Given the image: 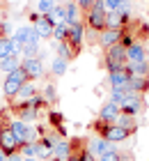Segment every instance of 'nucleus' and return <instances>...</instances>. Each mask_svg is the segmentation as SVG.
<instances>
[{"instance_id": "nucleus-1", "label": "nucleus", "mask_w": 149, "mask_h": 161, "mask_svg": "<svg viewBox=\"0 0 149 161\" xmlns=\"http://www.w3.org/2000/svg\"><path fill=\"white\" fill-rule=\"evenodd\" d=\"M28 74H25V69L23 67H19L16 71H12V74H7L5 76V85H3V92L7 94V97H16L19 90H21V85L28 83Z\"/></svg>"}, {"instance_id": "nucleus-2", "label": "nucleus", "mask_w": 149, "mask_h": 161, "mask_svg": "<svg viewBox=\"0 0 149 161\" xmlns=\"http://www.w3.org/2000/svg\"><path fill=\"white\" fill-rule=\"evenodd\" d=\"M12 42L16 44V48L21 51V48L25 46V44H39V42H41V37L37 35V30H35L32 25H21L19 30L12 35Z\"/></svg>"}, {"instance_id": "nucleus-3", "label": "nucleus", "mask_w": 149, "mask_h": 161, "mask_svg": "<svg viewBox=\"0 0 149 161\" xmlns=\"http://www.w3.org/2000/svg\"><path fill=\"white\" fill-rule=\"evenodd\" d=\"M106 16H108V12H106V7H103V0H96V3L89 7V14H87V23L92 30H103L106 28Z\"/></svg>"}, {"instance_id": "nucleus-4", "label": "nucleus", "mask_w": 149, "mask_h": 161, "mask_svg": "<svg viewBox=\"0 0 149 161\" xmlns=\"http://www.w3.org/2000/svg\"><path fill=\"white\" fill-rule=\"evenodd\" d=\"M9 129H12L14 138L19 141V145H25V143H35V138H37L35 129H30V127H28V124H25L23 120H14V122L9 124Z\"/></svg>"}, {"instance_id": "nucleus-5", "label": "nucleus", "mask_w": 149, "mask_h": 161, "mask_svg": "<svg viewBox=\"0 0 149 161\" xmlns=\"http://www.w3.org/2000/svg\"><path fill=\"white\" fill-rule=\"evenodd\" d=\"M108 69H117V67H124V62H126V48L122 46V44H115V46H110L108 48Z\"/></svg>"}, {"instance_id": "nucleus-6", "label": "nucleus", "mask_w": 149, "mask_h": 161, "mask_svg": "<svg viewBox=\"0 0 149 161\" xmlns=\"http://www.w3.org/2000/svg\"><path fill=\"white\" fill-rule=\"evenodd\" d=\"M0 150H3L7 157L14 154V152L19 150V141L14 138V134H12L9 127H7V129H0Z\"/></svg>"}, {"instance_id": "nucleus-7", "label": "nucleus", "mask_w": 149, "mask_h": 161, "mask_svg": "<svg viewBox=\"0 0 149 161\" xmlns=\"http://www.w3.org/2000/svg\"><path fill=\"white\" fill-rule=\"evenodd\" d=\"M101 138H106L108 143H119V141H126V138H129V134L131 131H126V129H122L119 127V124H108L106 129L101 131Z\"/></svg>"}, {"instance_id": "nucleus-8", "label": "nucleus", "mask_w": 149, "mask_h": 161, "mask_svg": "<svg viewBox=\"0 0 149 161\" xmlns=\"http://www.w3.org/2000/svg\"><path fill=\"white\" fill-rule=\"evenodd\" d=\"M32 21H35V25H32V28L37 30V35H39L41 39H51V37H53L55 25L51 23V21H48L46 16H37V14H35V16H32Z\"/></svg>"}, {"instance_id": "nucleus-9", "label": "nucleus", "mask_w": 149, "mask_h": 161, "mask_svg": "<svg viewBox=\"0 0 149 161\" xmlns=\"http://www.w3.org/2000/svg\"><path fill=\"white\" fill-rule=\"evenodd\" d=\"M21 67L25 69V74H28V78H30V80H32V78H39V76H44V64H41V60H39V58H23Z\"/></svg>"}, {"instance_id": "nucleus-10", "label": "nucleus", "mask_w": 149, "mask_h": 161, "mask_svg": "<svg viewBox=\"0 0 149 161\" xmlns=\"http://www.w3.org/2000/svg\"><path fill=\"white\" fill-rule=\"evenodd\" d=\"M119 108H122L124 113H129V115H138L140 111H142V99H140V94L129 92V94H126V99L119 104Z\"/></svg>"}, {"instance_id": "nucleus-11", "label": "nucleus", "mask_w": 149, "mask_h": 161, "mask_svg": "<svg viewBox=\"0 0 149 161\" xmlns=\"http://www.w3.org/2000/svg\"><path fill=\"white\" fill-rule=\"evenodd\" d=\"M129 78H131V71L126 69V64L124 67H117V69H110V74H108V80H110L113 87H124Z\"/></svg>"}, {"instance_id": "nucleus-12", "label": "nucleus", "mask_w": 149, "mask_h": 161, "mask_svg": "<svg viewBox=\"0 0 149 161\" xmlns=\"http://www.w3.org/2000/svg\"><path fill=\"white\" fill-rule=\"evenodd\" d=\"M119 115H122V108H119V104H113V101H108V104H103L101 113H99V118H101L103 122H108V124H115Z\"/></svg>"}, {"instance_id": "nucleus-13", "label": "nucleus", "mask_w": 149, "mask_h": 161, "mask_svg": "<svg viewBox=\"0 0 149 161\" xmlns=\"http://www.w3.org/2000/svg\"><path fill=\"white\" fill-rule=\"evenodd\" d=\"M87 150L92 152L94 157H103L106 152L115 150V145H113V143H108L106 138H92V141H89V145H87Z\"/></svg>"}, {"instance_id": "nucleus-14", "label": "nucleus", "mask_w": 149, "mask_h": 161, "mask_svg": "<svg viewBox=\"0 0 149 161\" xmlns=\"http://www.w3.org/2000/svg\"><path fill=\"white\" fill-rule=\"evenodd\" d=\"M124 87H126L129 92H133V94H140V92L149 90V80H147L145 76H131L129 80H126Z\"/></svg>"}, {"instance_id": "nucleus-15", "label": "nucleus", "mask_w": 149, "mask_h": 161, "mask_svg": "<svg viewBox=\"0 0 149 161\" xmlns=\"http://www.w3.org/2000/svg\"><path fill=\"white\" fill-rule=\"evenodd\" d=\"M83 37H85V30H83V25L76 23V25H69V35H67V42L71 44V46H80L83 44Z\"/></svg>"}, {"instance_id": "nucleus-16", "label": "nucleus", "mask_w": 149, "mask_h": 161, "mask_svg": "<svg viewBox=\"0 0 149 161\" xmlns=\"http://www.w3.org/2000/svg\"><path fill=\"white\" fill-rule=\"evenodd\" d=\"M147 58H145V48L140 46V44H133V46L126 48V62H131V64H136V62H145Z\"/></svg>"}, {"instance_id": "nucleus-17", "label": "nucleus", "mask_w": 149, "mask_h": 161, "mask_svg": "<svg viewBox=\"0 0 149 161\" xmlns=\"http://www.w3.org/2000/svg\"><path fill=\"white\" fill-rule=\"evenodd\" d=\"M12 55H21V51L16 48V44L12 39H0V60H5V58H12Z\"/></svg>"}, {"instance_id": "nucleus-18", "label": "nucleus", "mask_w": 149, "mask_h": 161, "mask_svg": "<svg viewBox=\"0 0 149 161\" xmlns=\"http://www.w3.org/2000/svg\"><path fill=\"white\" fill-rule=\"evenodd\" d=\"M46 19H48L53 25H57V23H64V21H67V7H62V5L57 3V5L53 7V9H51V12L46 14Z\"/></svg>"}, {"instance_id": "nucleus-19", "label": "nucleus", "mask_w": 149, "mask_h": 161, "mask_svg": "<svg viewBox=\"0 0 149 161\" xmlns=\"http://www.w3.org/2000/svg\"><path fill=\"white\" fill-rule=\"evenodd\" d=\"M119 39H122V30H106L101 35V46H115V44H119Z\"/></svg>"}, {"instance_id": "nucleus-20", "label": "nucleus", "mask_w": 149, "mask_h": 161, "mask_svg": "<svg viewBox=\"0 0 149 161\" xmlns=\"http://www.w3.org/2000/svg\"><path fill=\"white\" fill-rule=\"evenodd\" d=\"M71 143L69 141H57L55 143V147H53V157L55 159H69V154H71Z\"/></svg>"}, {"instance_id": "nucleus-21", "label": "nucleus", "mask_w": 149, "mask_h": 161, "mask_svg": "<svg viewBox=\"0 0 149 161\" xmlns=\"http://www.w3.org/2000/svg\"><path fill=\"white\" fill-rule=\"evenodd\" d=\"M21 58L19 55H12V58H5V60H0V69L3 71H7V74H12V71H16L19 67H21Z\"/></svg>"}, {"instance_id": "nucleus-22", "label": "nucleus", "mask_w": 149, "mask_h": 161, "mask_svg": "<svg viewBox=\"0 0 149 161\" xmlns=\"http://www.w3.org/2000/svg\"><path fill=\"white\" fill-rule=\"evenodd\" d=\"M115 124H119L122 129H126V131H133L136 129V115H129V113H122L117 118V122Z\"/></svg>"}, {"instance_id": "nucleus-23", "label": "nucleus", "mask_w": 149, "mask_h": 161, "mask_svg": "<svg viewBox=\"0 0 149 161\" xmlns=\"http://www.w3.org/2000/svg\"><path fill=\"white\" fill-rule=\"evenodd\" d=\"M35 94H37L35 85L28 80V83H23V85H21V90H19V94H16V97H21V101H30V99L35 97Z\"/></svg>"}, {"instance_id": "nucleus-24", "label": "nucleus", "mask_w": 149, "mask_h": 161, "mask_svg": "<svg viewBox=\"0 0 149 161\" xmlns=\"http://www.w3.org/2000/svg\"><path fill=\"white\" fill-rule=\"evenodd\" d=\"M126 69L131 71V76H145V74H149V64L147 62H136V64H131V62H126Z\"/></svg>"}, {"instance_id": "nucleus-25", "label": "nucleus", "mask_w": 149, "mask_h": 161, "mask_svg": "<svg viewBox=\"0 0 149 161\" xmlns=\"http://www.w3.org/2000/svg\"><path fill=\"white\" fill-rule=\"evenodd\" d=\"M53 48L57 51V58H62V60L69 62V58H71V48L67 46V42H55V44H53Z\"/></svg>"}, {"instance_id": "nucleus-26", "label": "nucleus", "mask_w": 149, "mask_h": 161, "mask_svg": "<svg viewBox=\"0 0 149 161\" xmlns=\"http://www.w3.org/2000/svg\"><path fill=\"white\" fill-rule=\"evenodd\" d=\"M67 25H76L78 23V7L73 5V3H69L67 5V21H64Z\"/></svg>"}, {"instance_id": "nucleus-27", "label": "nucleus", "mask_w": 149, "mask_h": 161, "mask_svg": "<svg viewBox=\"0 0 149 161\" xmlns=\"http://www.w3.org/2000/svg\"><path fill=\"white\" fill-rule=\"evenodd\" d=\"M35 118H37V108L28 106L25 101H21V120L28 122V120H35Z\"/></svg>"}, {"instance_id": "nucleus-28", "label": "nucleus", "mask_w": 149, "mask_h": 161, "mask_svg": "<svg viewBox=\"0 0 149 161\" xmlns=\"http://www.w3.org/2000/svg\"><path fill=\"white\" fill-rule=\"evenodd\" d=\"M126 94H129L126 87H113V92H110V101H113V104H122V101L126 99Z\"/></svg>"}, {"instance_id": "nucleus-29", "label": "nucleus", "mask_w": 149, "mask_h": 161, "mask_svg": "<svg viewBox=\"0 0 149 161\" xmlns=\"http://www.w3.org/2000/svg\"><path fill=\"white\" fill-rule=\"evenodd\" d=\"M67 60H62V58H53V64H51V69H53V74L55 76H62L64 71H67Z\"/></svg>"}, {"instance_id": "nucleus-30", "label": "nucleus", "mask_w": 149, "mask_h": 161, "mask_svg": "<svg viewBox=\"0 0 149 161\" xmlns=\"http://www.w3.org/2000/svg\"><path fill=\"white\" fill-rule=\"evenodd\" d=\"M67 35H69V25H67V23H57L55 30H53V37L57 42H67Z\"/></svg>"}, {"instance_id": "nucleus-31", "label": "nucleus", "mask_w": 149, "mask_h": 161, "mask_svg": "<svg viewBox=\"0 0 149 161\" xmlns=\"http://www.w3.org/2000/svg\"><path fill=\"white\" fill-rule=\"evenodd\" d=\"M21 152H23L25 159H35V157H37V143H25V145H21Z\"/></svg>"}, {"instance_id": "nucleus-32", "label": "nucleus", "mask_w": 149, "mask_h": 161, "mask_svg": "<svg viewBox=\"0 0 149 161\" xmlns=\"http://www.w3.org/2000/svg\"><path fill=\"white\" fill-rule=\"evenodd\" d=\"M21 53L25 58H37L39 55V44H25V46L21 48Z\"/></svg>"}, {"instance_id": "nucleus-33", "label": "nucleus", "mask_w": 149, "mask_h": 161, "mask_svg": "<svg viewBox=\"0 0 149 161\" xmlns=\"http://www.w3.org/2000/svg\"><path fill=\"white\" fill-rule=\"evenodd\" d=\"M55 5H57L55 0H39V3H37V7H39V14H44V16H46V14L53 9Z\"/></svg>"}, {"instance_id": "nucleus-34", "label": "nucleus", "mask_w": 149, "mask_h": 161, "mask_svg": "<svg viewBox=\"0 0 149 161\" xmlns=\"http://www.w3.org/2000/svg\"><path fill=\"white\" fill-rule=\"evenodd\" d=\"M122 5H124V0H103V7H106V12H117V9H122Z\"/></svg>"}, {"instance_id": "nucleus-35", "label": "nucleus", "mask_w": 149, "mask_h": 161, "mask_svg": "<svg viewBox=\"0 0 149 161\" xmlns=\"http://www.w3.org/2000/svg\"><path fill=\"white\" fill-rule=\"evenodd\" d=\"M99 161H122V157H119L117 150H110V152H106L103 157H99Z\"/></svg>"}, {"instance_id": "nucleus-36", "label": "nucleus", "mask_w": 149, "mask_h": 161, "mask_svg": "<svg viewBox=\"0 0 149 161\" xmlns=\"http://www.w3.org/2000/svg\"><path fill=\"white\" fill-rule=\"evenodd\" d=\"M78 161H94V154L89 150H80L78 152Z\"/></svg>"}, {"instance_id": "nucleus-37", "label": "nucleus", "mask_w": 149, "mask_h": 161, "mask_svg": "<svg viewBox=\"0 0 149 161\" xmlns=\"http://www.w3.org/2000/svg\"><path fill=\"white\" fill-rule=\"evenodd\" d=\"M44 94H46V99H48V101H55V97H57V94H55V87H53V85H46Z\"/></svg>"}, {"instance_id": "nucleus-38", "label": "nucleus", "mask_w": 149, "mask_h": 161, "mask_svg": "<svg viewBox=\"0 0 149 161\" xmlns=\"http://www.w3.org/2000/svg\"><path fill=\"white\" fill-rule=\"evenodd\" d=\"M94 3H96V0H78V5H80V7H85V9H89V7H92Z\"/></svg>"}, {"instance_id": "nucleus-39", "label": "nucleus", "mask_w": 149, "mask_h": 161, "mask_svg": "<svg viewBox=\"0 0 149 161\" xmlns=\"http://www.w3.org/2000/svg\"><path fill=\"white\" fill-rule=\"evenodd\" d=\"M7 161H23V157H21L19 152H14V154H9V157H7Z\"/></svg>"}, {"instance_id": "nucleus-40", "label": "nucleus", "mask_w": 149, "mask_h": 161, "mask_svg": "<svg viewBox=\"0 0 149 161\" xmlns=\"http://www.w3.org/2000/svg\"><path fill=\"white\" fill-rule=\"evenodd\" d=\"M0 161H7V154H5L3 150H0Z\"/></svg>"}, {"instance_id": "nucleus-41", "label": "nucleus", "mask_w": 149, "mask_h": 161, "mask_svg": "<svg viewBox=\"0 0 149 161\" xmlns=\"http://www.w3.org/2000/svg\"><path fill=\"white\" fill-rule=\"evenodd\" d=\"M53 161H67V159H55V157H53Z\"/></svg>"}, {"instance_id": "nucleus-42", "label": "nucleus", "mask_w": 149, "mask_h": 161, "mask_svg": "<svg viewBox=\"0 0 149 161\" xmlns=\"http://www.w3.org/2000/svg\"><path fill=\"white\" fill-rule=\"evenodd\" d=\"M23 161H37V159H23Z\"/></svg>"}, {"instance_id": "nucleus-43", "label": "nucleus", "mask_w": 149, "mask_h": 161, "mask_svg": "<svg viewBox=\"0 0 149 161\" xmlns=\"http://www.w3.org/2000/svg\"><path fill=\"white\" fill-rule=\"evenodd\" d=\"M55 3H64V0H55Z\"/></svg>"}, {"instance_id": "nucleus-44", "label": "nucleus", "mask_w": 149, "mask_h": 161, "mask_svg": "<svg viewBox=\"0 0 149 161\" xmlns=\"http://www.w3.org/2000/svg\"><path fill=\"white\" fill-rule=\"evenodd\" d=\"M0 94H3V90H0Z\"/></svg>"}]
</instances>
